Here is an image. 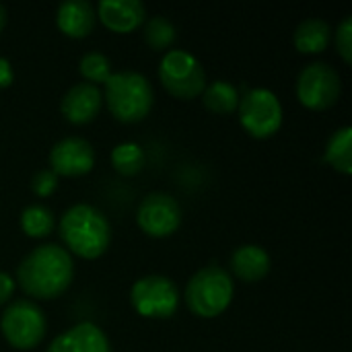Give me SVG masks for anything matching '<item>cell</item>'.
<instances>
[{
	"mask_svg": "<svg viewBox=\"0 0 352 352\" xmlns=\"http://www.w3.org/2000/svg\"><path fill=\"white\" fill-rule=\"evenodd\" d=\"M72 276V256L56 243H45L31 250L16 268L21 289L35 299L60 297L70 287Z\"/></svg>",
	"mask_w": 352,
	"mask_h": 352,
	"instance_id": "1",
	"label": "cell"
},
{
	"mask_svg": "<svg viewBox=\"0 0 352 352\" xmlns=\"http://www.w3.org/2000/svg\"><path fill=\"white\" fill-rule=\"evenodd\" d=\"M60 237L72 254L85 260H95L109 248L111 227L99 208L91 204H74L60 219Z\"/></svg>",
	"mask_w": 352,
	"mask_h": 352,
	"instance_id": "2",
	"label": "cell"
},
{
	"mask_svg": "<svg viewBox=\"0 0 352 352\" xmlns=\"http://www.w3.org/2000/svg\"><path fill=\"white\" fill-rule=\"evenodd\" d=\"M155 95L148 78L134 70L113 72L105 80V103L111 116L124 124L140 122L148 116Z\"/></svg>",
	"mask_w": 352,
	"mask_h": 352,
	"instance_id": "3",
	"label": "cell"
},
{
	"mask_svg": "<svg viewBox=\"0 0 352 352\" xmlns=\"http://www.w3.org/2000/svg\"><path fill=\"white\" fill-rule=\"evenodd\" d=\"M233 278L221 266H206L198 270L186 287V305L198 318L221 316L233 299Z\"/></svg>",
	"mask_w": 352,
	"mask_h": 352,
	"instance_id": "4",
	"label": "cell"
},
{
	"mask_svg": "<svg viewBox=\"0 0 352 352\" xmlns=\"http://www.w3.org/2000/svg\"><path fill=\"white\" fill-rule=\"evenodd\" d=\"M159 78L177 99H194L206 89V72L196 56L186 50H169L159 66Z\"/></svg>",
	"mask_w": 352,
	"mask_h": 352,
	"instance_id": "5",
	"label": "cell"
},
{
	"mask_svg": "<svg viewBox=\"0 0 352 352\" xmlns=\"http://www.w3.org/2000/svg\"><path fill=\"white\" fill-rule=\"evenodd\" d=\"M0 330L10 346L19 351H31L43 340L47 322L37 303L19 299L4 309L0 318Z\"/></svg>",
	"mask_w": 352,
	"mask_h": 352,
	"instance_id": "6",
	"label": "cell"
},
{
	"mask_svg": "<svg viewBox=\"0 0 352 352\" xmlns=\"http://www.w3.org/2000/svg\"><path fill=\"white\" fill-rule=\"evenodd\" d=\"M237 109L241 126L254 138H270L283 126V105L270 89H248Z\"/></svg>",
	"mask_w": 352,
	"mask_h": 352,
	"instance_id": "7",
	"label": "cell"
},
{
	"mask_svg": "<svg viewBox=\"0 0 352 352\" xmlns=\"http://www.w3.org/2000/svg\"><path fill=\"white\" fill-rule=\"evenodd\" d=\"M130 303L142 318L167 320L177 311L179 291L171 278L161 274H148L132 285Z\"/></svg>",
	"mask_w": 352,
	"mask_h": 352,
	"instance_id": "8",
	"label": "cell"
},
{
	"mask_svg": "<svg viewBox=\"0 0 352 352\" xmlns=\"http://www.w3.org/2000/svg\"><path fill=\"white\" fill-rule=\"evenodd\" d=\"M342 91L340 74L328 62H311L299 72L297 97L299 101L316 111L332 107Z\"/></svg>",
	"mask_w": 352,
	"mask_h": 352,
	"instance_id": "9",
	"label": "cell"
},
{
	"mask_svg": "<svg viewBox=\"0 0 352 352\" xmlns=\"http://www.w3.org/2000/svg\"><path fill=\"white\" fill-rule=\"evenodd\" d=\"M136 221L148 237H169L182 225V206L171 194L151 192L142 198Z\"/></svg>",
	"mask_w": 352,
	"mask_h": 352,
	"instance_id": "10",
	"label": "cell"
},
{
	"mask_svg": "<svg viewBox=\"0 0 352 352\" xmlns=\"http://www.w3.org/2000/svg\"><path fill=\"white\" fill-rule=\"evenodd\" d=\"M95 148L80 136H66L58 140L50 151V167L56 175L78 177L93 169Z\"/></svg>",
	"mask_w": 352,
	"mask_h": 352,
	"instance_id": "11",
	"label": "cell"
},
{
	"mask_svg": "<svg viewBox=\"0 0 352 352\" xmlns=\"http://www.w3.org/2000/svg\"><path fill=\"white\" fill-rule=\"evenodd\" d=\"M45 352H113L109 338L105 332L91 324V322H80L60 336H56Z\"/></svg>",
	"mask_w": 352,
	"mask_h": 352,
	"instance_id": "12",
	"label": "cell"
},
{
	"mask_svg": "<svg viewBox=\"0 0 352 352\" xmlns=\"http://www.w3.org/2000/svg\"><path fill=\"white\" fill-rule=\"evenodd\" d=\"M101 105H103V95L97 85L76 82L64 93L60 109H62V116L70 124L80 126V124H89L91 120H95Z\"/></svg>",
	"mask_w": 352,
	"mask_h": 352,
	"instance_id": "13",
	"label": "cell"
},
{
	"mask_svg": "<svg viewBox=\"0 0 352 352\" xmlns=\"http://www.w3.org/2000/svg\"><path fill=\"white\" fill-rule=\"evenodd\" d=\"M97 16L113 33L134 31L146 16V8L140 0H101Z\"/></svg>",
	"mask_w": 352,
	"mask_h": 352,
	"instance_id": "14",
	"label": "cell"
},
{
	"mask_svg": "<svg viewBox=\"0 0 352 352\" xmlns=\"http://www.w3.org/2000/svg\"><path fill=\"white\" fill-rule=\"evenodd\" d=\"M95 8L87 0H64L56 10L58 29L74 39L87 37L95 27Z\"/></svg>",
	"mask_w": 352,
	"mask_h": 352,
	"instance_id": "15",
	"label": "cell"
},
{
	"mask_svg": "<svg viewBox=\"0 0 352 352\" xmlns=\"http://www.w3.org/2000/svg\"><path fill=\"white\" fill-rule=\"evenodd\" d=\"M270 254L262 245H239L231 256V270L243 283H258L270 272Z\"/></svg>",
	"mask_w": 352,
	"mask_h": 352,
	"instance_id": "16",
	"label": "cell"
},
{
	"mask_svg": "<svg viewBox=\"0 0 352 352\" xmlns=\"http://www.w3.org/2000/svg\"><path fill=\"white\" fill-rule=\"evenodd\" d=\"M332 29L324 19H305L295 29V47L301 54H320L330 45Z\"/></svg>",
	"mask_w": 352,
	"mask_h": 352,
	"instance_id": "17",
	"label": "cell"
},
{
	"mask_svg": "<svg viewBox=\"0 0 352 352\" xmlns=\"http://www.w3.org/2000/svg\"><path fill=\"white\" fill-rule=\"evenodd\" d=\"M239 99H241L239 89L229 80H214V82L206 85V89L202 93L204 107L210 109L212 113H221V116L233 113L239 107Z\"/></svg>",
	"mask_w": 352,
	"mask_h": 352,
	"instance_id": "18",
	"label": "cell"
},
{
	"mask_svg": "<svg viewBox=\"0 0 352 352\" xmlns=\"http://www.w3.org/2000/svg\"><path fill=\"white\" fill-rule=\"evenodd\" d=\"M326 161L340 173H351L352 171V128L342 126L338 128L326 144Z\"/></svg>",
	"mask_w": 352,
	"mask_h": 352,
	"instance_id": "19",
	"label": "cell"
},
{
	"mask_svg": "<svg viewBox=\"0 0 352 352\" xmlns=\"http://www.w3.org/2000/svg\"><path fill=\"white\" fill-rule=\"evenodd\" d=\"M54 225H56L54 212L43 204H29L21 212V229L29 237L35 239L47 237L54 231Z\"/></svg>",
	"mask_w": 352,
	"mask_h": 352,
	"instance_id": "20",
	"label": "cell"
},
{
	"mask_svg": "<svg viewBox=\"0 0 352 352\" xmlns=\"http://www.w3.org/2000/svg\"><path fill=\"white\" fill-rule=\"evenodd\" d=\"M111 165L122 175H136L144 167V151L136 142H122L111 151Z\"/></svg>",
	"mask_w": 352,
	"mask_h": 352,
	"instance_id": "21",
	"label": "cell"
},
{
	"mask_svg": "<svg viewBox=\"0 0 352 352\" xmlns=\"http://www.w3.org/2000/svg\"><path fill=\"white\" fill-rule=\"evenodd\" d=\"M177 33L173 23L163 16V14H155L146 21L144 25V39L153 50H167L171 47V43L175 41Z\"/></svg>",
	"mask_w": 352,
	"mask_h": 352,
	"instance_id": "22",
	"label": "cell"
},
{
	"mask_svg": "<svg viewBox=\"0 0 352 352\" xmlns=\"http://www.w3.org/2000/svg\"><path fill=\"white\" fill-rule=\"evenodd\" d=\"M80 74L85 76V82L97 85V82H105L111 76V64L109 58L101 52H87L80 58Z\"/></svg>",
	"mask_w": 352,
	"mask_h": 352,
	"instance_id": "23",
	"label": "cell"
},
{
	"mask_svg": "<svg viewBox=\"0 0 352 352\" xmlns=\"http://www.w3.org/2000/svg\"><path fill=\"white\" fill-rule=\"evenodd\" d=\"M58 188V175L52 171V169H39L33 173L31 177V190L35 196H41V198H47L56 192Z\"/></svg>",
	"mask_w": 352,
	"mask_h": 352,
	"instance_id": "24",
	"label": "cell"
},
{
	"mask_svg": "<svg viewBox=\"0 0 352 352\" xmlns=\"http://www.w3.org/2000/svg\"><path fill=\"white\" fill-rule=\"evenodd\" d=\"M336 47L346 64L352 62V16H344L336 29Z\"/></svg>",
	"mask_w": 352,
	"mask_h": 352,
	"instance_id": "25",
	"label": "cell"
},
{
	"mask_svg": "<svg viewBox=\"0 0 352 352\" xmlns=\"http://www.w3.org/2000/svg\"><path fill=\"white\" fill-rule=\"evenodd\" d=\"M14 293V280L6 274V272H0V305H4Z\"/></svg>",
	"mask_w": 352,
	"mask_h": 352,
	"instance_id": "26",
	"label": "cell"
},
{
	"mask_svg": "<svg viewBox=\"0 0 352 352\" xmlns=\"http://www.w3.org/2000/svg\"><path fill=\"white\" fill-rule=\"evenodd\" d=\"M12 80H14V70H12L10 62H8L6 58L0 56V89L10 87Z\"/></svg>",
	"mask_w": 352,
	"mask_h": 352,
	"instance_id": "27",
	"label": "cell"
},
{
	"mask_svg": "<svg viewBox=\"0 0 352 352\" xmlns=\"http://www.w3.org/2000/svg\"><path fill=\"white\" fill-rule=\"evenodd\" d=\"M4 25H6V8H4V6L0 4V33H2Z\"/></svg>",
	"mask_w": 352,
	"mask_h": 352,
	"instance_id": "28",
	"label": "cell"
}]
</instances>
